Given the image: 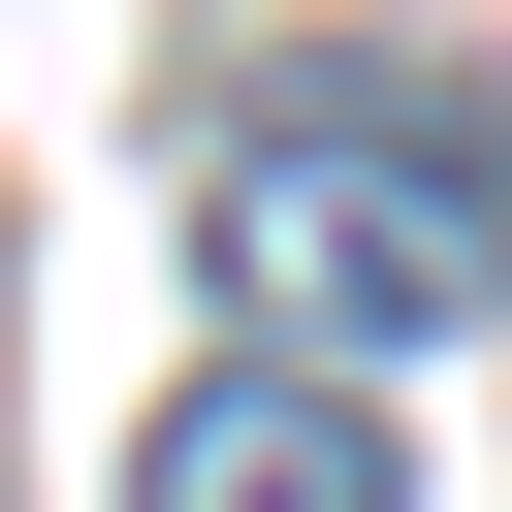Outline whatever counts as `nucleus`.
<instances>
[{
    "instance_id": "obj_1",
    "label": "nucleus",
    "mask_w": 512,
    "mask_h": 512,
    "mask_svg": "<svg viewBox=\"0 0 512 512\" xmlns=\"http://www.w3.org/2000/svg\"><path fill=\"white\" fill-rule=\"evenodd\" d=\"M192 256L288 352H448V320H512V128H416V96L320 64V96H256L192 160Z\"/></svg>"
},
{
    "instance_id": "obj_2",
    "label": "nucleus",
    "mask_w": 512,
    "mask_h": 512,
    "mask_svg": "<svg viewBox=\"0 0 512 512\" xmlns=\"http://www.w3.org/2000/svg\"><path fill=\"white\" fill-rule=\"evenodd\" d=\"M128 512H416V480H384L352 352H192V384H160V448H128Z\"/></svg>"
}]
</instances>
